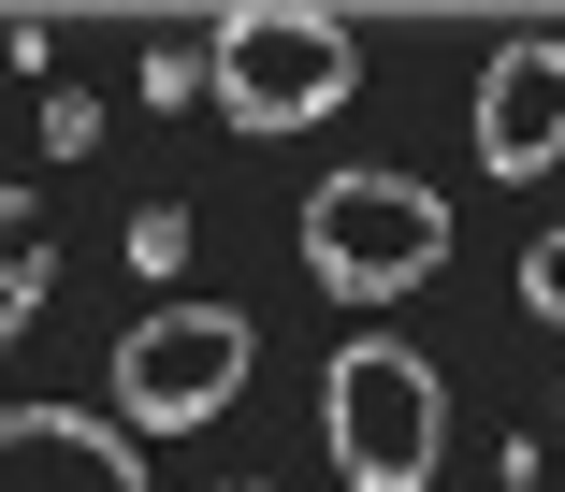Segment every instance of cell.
I'll use <instances>...</instances> for the list:
<instances>
[{"label": "cell", "mask_w": 565, "mask_h": 492, "mask_svg": "<svg viewBox=\"0 0 565 492\" xmlns=\"http://www.w3.org/2000/svg\"><path fill=\"white\" fill-rule=\"evenodd\" d=\"M0 333H15V319H0Z\"/></svg>", "instance_id": "11"}, {"label": "cell", "mask_w": 565, "mask_h": 492, "mask_svg": "<svg viewBox=\"0 0 565 492\" xmlns=\"http://www.w3.org/2000/svg\"><path fill=\"white\" fill-rule=\"evenodd\" d=\"M262 377V333H247V304H160V319H131L117 333V420L131 435H203V420H233V392Z\"/></svg>", "instance_id": "4"}, {"label": "cell", "mask_w": 565, "mask_h": 492, "mask_svg": "<svg viewBox=\"0 0 565 492\" xmlns=\"http://www.w3.org/2000/svg\"><path fill=\"white\" fill-rule=\"evenodd\" d=\"M522 319H565V217L522 246Z\"/></svg>", "instance_id": "8"}, {"label": "cell", "mask_w": 565, "mask_h": 492, "mask_svg": "<svg viewBox=\"0 0 565 492\" xmlns=\"http://www.w3.org/2000/svg\"><path fill=\"white\" fill-rule=\"evenodd\" d=\"M217 492H276V478H217Z\"/></svg>", "instance_id": "10"}, {"label": "cell", "mask_w": 565, "mask_h": 492, "mask_svg": "<svg viewBox=\"0 0 565 492\" xmlns=\"http://www.w3.org/2000/svg\"><path fill=\"white\" fill-rule=\"evenodd\" d=\"M0 492H146V435L117 406H0Z\"/></svg>", "instance_id": "6"}, {"label": "cell", "mask_w": 565, "mask_h": 492, "mask_svg": "<svg viewBox=\"0 0 565 492\" xmlns=\"http://www.w3.org/2000/svg\"><path fill=\"white\" fill-rule=\"evenodd\" d=\"M319 463L349 492H435V463H449V377L406 333H349L319 362Z\"/></svg>", "instance_id": "2"}, {"label": "cell", "mask_w": 565, "mask_h": 492, "mask_svg": "<svg viewBox=\"0 0 565 492\" xmlns=\"http://www.w3.org/2000/svg\"><path fill=\"white\" fill-rule=\"evenodd\" d=\"M465 146H479L493 189H536V174L565 160V44H551V30H508V44L479 58V87H465Z\"/></svg>", "instance_id": "5"}, {"label": "cell", "mask_w": 565, "mask_h": 492, "mask_svg": "<svg viewBox=\"0 0 565 492\" xmlns=\"http://www.w3.org/2000/svg\"><path fill=\"white\" fill-rule=\"evenodd\" d=\"M290 246H305V276L349 304V319H377V304H406V290L449 276L465 217H449L420 174H392V160H349V174H319V189L290 203Z\"/></svg>", "instance_id": "1"}, {"label": "cell", "mask_w": 565, "mask_h": 492, "mask_svg": "<svg viewBox=\"0 0 565 492\" xmlns=\"http://www.w3.org/2000/svg\"><path fill=\"white\" fill-rule=\"evenodd\" d=\"M174 261H189V203H146L131 217V276H174Z\"/></svg>", "instance_id": "7"}, {"label": "cell", "mask_w": 565, "mask_h": 492, "mask_svg": "<svg viewBox=\"0 0 565 492\" xmlns=\"http://www.w3.org/2000/svg\"><path fill=\"white\" fill-rule=\"evenodd\" d=\"M44 146H58V160H87V146H102V101H87V87H58V101H44Z\"/></svg>", "instance_id": "9"}, {"label": "cell", "mask_w": 565, "mask_h": 492, "mask_svg": "<svg viewBox=\"0 0 565 492\" xmlns=\"http://www.w3.org/2000/svg\"><path fill=\"white\" fill-rule=\"evenodd\" d=\"M203 58H217V116L262 131V146H276V131H319V116L363 87L349 15H305V0H247V15H217Z\"/></svg>", "instance_id": "3"}]
</instances>
